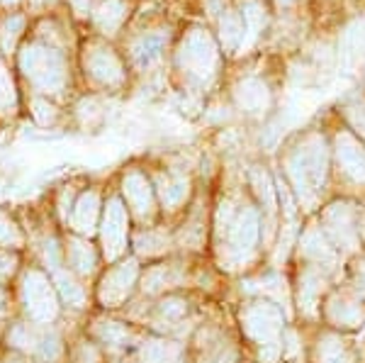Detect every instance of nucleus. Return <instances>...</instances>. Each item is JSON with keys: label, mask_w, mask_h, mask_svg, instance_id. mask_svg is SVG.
I'll list each match as a JSON object with an SVG mask.
<instances>
[{"label": "nucleus", "mask_w": 365, "mask_h": 363, "mask_svg": "<svg viewBox=\"0 0 365 363\" xmlns=\"http://www.w3.org/2000/svg\"><path fill=\"white\" fill-rule=\"evenodd\" d=\"M222 208H225L222 210L225 222H220V227H217L222 254L232 266H244L256 254L258 242H261V210L249 200H227Z\"/></svg>", "instance_id": "f03ea898"}, {"label": "nucleus", "mask_w": 365, "mask_h": 363, "mask_svg": "<svg viewBox=\"0 0 365 363\" xmlns=\"http://www.w3.org/2000/svg\"><path fill=\"white\" fill-rule=\"evenodd\" d=\"M322 230L331 239V244L341 251H356L361 247L363 237V218L361 210L349 200H336L327 205L319 220Z\"/></svg>", "instance_id": "20e7f679"}, {"label": "nucleus", "mask_w": 365, "mask_h": 363, "mask_svg": "<svg viewBox=\"0 0 365 363\" xmlns=\"http://www.w3.org/2000/svg\"><path fill=\"white\" fill-rule=\"evenodd\" d=\"M324 319L329 322V327L341 332H351L363 327L365 322V305L361 297L351 295V292H331L322 305Z\"/></svg>", "instance_id": "423d86ee"}, {"label": "nucleus", "mask_w": 365, "mask_h": 363, "mask_svg": "<svg viewBox=\"0 0 365 363\" xmlns=\"http://www.w3.org/2000/svg\"><path fill=\"white\" fill-rule=\"evenodd\" d=\"M100 334H103L105 342H110V344H125L129 339V332L120 324H108Z\"/></svg>", "instance_id": "6ab92c4d"}, {"label": "nucleus", "mask_w": 365, "mask_h": 363, "mask_svg": "<svg viewBox=\"0 0 365 363\" xmlns=\"http://www.w3.org/2000/svg\"><path fill=\"white\" fill-rule=\"evenodd\" d=\"M346 122H349L351 132L365 144V101H353L344 108Z\"/></svg>", "instance_id": "2eb2a0df"}, {"label": "nucleus", "mask_w": 365, "mask_h": 363, "mask_svg": "<svg viewBox=\"0 0 365 363\" xmlns=\"http://www.w3.org/2000/svg\"><path fill=\"white\" fill-rule=\"evenodd\" d=\"M314 363H353L351 347L339 332H324L314 344Z\"/></svg>", "instance_id": "9d476101"}, {"label": "nucleus", "mask_w": 365, "mask_h": 363, "mask_svg": "<svg viewBox=\"0 0 365 363\" xmlns=\"http://www.w3.org/2000/svg\"><path fill=\"white\" fill-rule=\"evenodd\" d=\"M134 276H137L134 263H125L122 268L110 273V276L105 278V292H103L105 300H122L129 292V285L134 283Z\"/></svg>", "instance_id": "ddd939ff"}, {"label": "nucleus", "mask_w": 365, "mask_h": 363, "mask_svg": "<svg viewBox=\"0 0 365 363\" xmlns=\"http://www.w3.org/2000/svg\"><path fill=\"white\" fill-rule=\"evenodd\" d=\"M349 273H351V283H353V288H356V292L365 295V254L358 251V254L353 256Z\"/></svg>", "instance_id": "a211bd4d"}, {"label": "nucleus", "mask_w": 365, "mask_h": 363, "mask_svg": "<svg viewBox=\"0 0 365 363\" xmlns=\"http://www.w3.org/2000/svg\"><path fill=\"white\" fill-rule=\"evenodd\" d=\"M239 322L244 337L261 349V356L270 351L278 359L285 339V315L278 302L268 297H253L251 302L241 305Z\"/></svg>", "instance_id": "7ed1b4c3"}, {"label": "nucleus", "mask_w": 365, "mask_h": 363, "mask_svg": "<svg viewBox=\"0 0 365 363\" xmlns=\"http://www.w3.org/2000/svg\"><path fill=\"white\" fill-rule=\"evenodd\" d=\"M297 254L302 263H312V266L331 268L336 263V247L331 244V239L327 237V232L322 230L319 222H312L304 227L302 237L297 244Z\"/></svg>", "instance_id": "6e6552de"}, {"label": "nucleus", "mask_w": 365, "mask_h": 363, "mask_svg": "<svg viewBox=\"0 0 365 363\" xmlns=\"http://www.w3.org/2000/svg\"><path fill=\"white\" fill-rule=\"evenodd\" d=\"M149 185L144 183V180L139 178V175H134L132 180H129V188H127V198L129 203L134 205V208L139 210V213H144V210H149Z\"/></svg>", "instance_id": "dca6fc26"}, {"label": "nucleus", "mask_w": 365, "mask_h": 363, "mask_svg": "<svg viewBox=\"0 0 365 363\" xmlns=\"http://www.w3.org/2000/svg\"><path fill=\"white\" fill-rule=\"evenodd\" d=\"M234 103H237V108L244 115L258 117V115H266V110L270 108L273 98H270L268 86L263 83L261 78L249 76V78L241 81L239 88L234 91Z\"/></svg>", "instance_id": "1a4fd4ad"}, {"label": "nucleus", "mask_w": 365, "mask_h": 363, "mask_svg": "<svg viewBox=\"0 0 365 363\" xmlns=\"http://www.w3.org/2000/svg\"><path fill=\"white\" fill-rule=\"evenodd\" d=\"M93 222H96V198H83L76 210V227L81 232H91L93 230Z\"/></svg>", "instance_id": "f3484780"}, {"label": "nucleus", "mask_w": 365, "mask_h": 363, "mask_svg": "<svg viewBox=\"0 0 365 363\" xmlns=\"http://www.w3.org/2000/svg\"><path fill=\"white\" fill-rule=\"evenodd\" d=\"M249 185L256 193L258 208L266 213V218L273 220L278 215V188H273V178L261 166H253L249 171Z\"/></svg>", "instance_id": "9b49d317"}, {"label": "nucleus", "mask_w": 365, "mask_h": 363, "mask_svg": "<svg viewBox=\"0 0 365 363\" xmlns=\"http://www.w3.org/2000/svg\"><path fill=\"white\" fill-rule=\"evenodd\" d=\"M329 271L322 266H312V263H299L297 280H295V295L297 307L307 317H317L322 315V297L327 292Z\"/></svg>", "instance_id": "39448f33"}, {"label": "nucleus", "mask_w": 365, "mask_h": 363, "mask_svg": "<svg viewBox=\"0 0 365 363\" xmlns=\"http://www.w3.org/2000/svg\"><path fill=\"white\" fill-rule=\"evenodd\" d=\"M105 244H108V254L110 256H117L125 244V237H127V218H125V210L120 208L117 203H113L108 208V218H105Z\"/></svg>", "instance_id": "f8f14e48"}, {"label": "nucleus", "mask_w": 365, "mask_h": 363, "mask_svg": "<svg viewBox=\"0 0 365 363\" xmlns=\"http://www.w3.org/2000/svg\"><path fill=\"white\" fill-rule=\"evenodd\" d=\"M282 171L287 178V188L297 198L299 208H314L319 200L329 175V146L322 134L307 132L295 144L287 146Z\"/></svg>", "instance_id": "f257e3e1"}, {"label": "nucleus", "mask_w": 365, "mask_h": 363, "mask_svg": "<svg viewBox=\"0 0 365 363\" xmlns=\"http://www.w3.org/2000/svg\"><path fill=\"white\" fill-rule=\"evenodd\" d=\"M278 3L282 5V8H287V5H292V3H295V0H278Z\"/></svg>", "instance_id": "aec40b11"}, {"label": "nucleus", "mask_w": 365, "mask_h": 363, "mask_svg": "<svg viewBox=\"0 0 365 363\" xmlns=\"http://www.w3.org/2000/svg\"><path fill=\"white\" fill-rule=\"evenodd\" d=\"M334 156L339 171L351 183L365 185V144L351 130H341L334 137Z\"/></svg>", "instance_id": "0eeeda50"}, {"label": "nucleus", "mask_w": 365, "mask_h": 363, "mask_svg": "<svg viewBox=\"0 0 365 363\" xmlns=\"http://www.w3.org/2000/svg\"><path fill=\"white\" fill-rule=\"evenodd\" d=\"M178 361V347L166 342H154L144 347V363H175Z\"/></svg>", "instance_id": "4468645a"}]
</instances>
